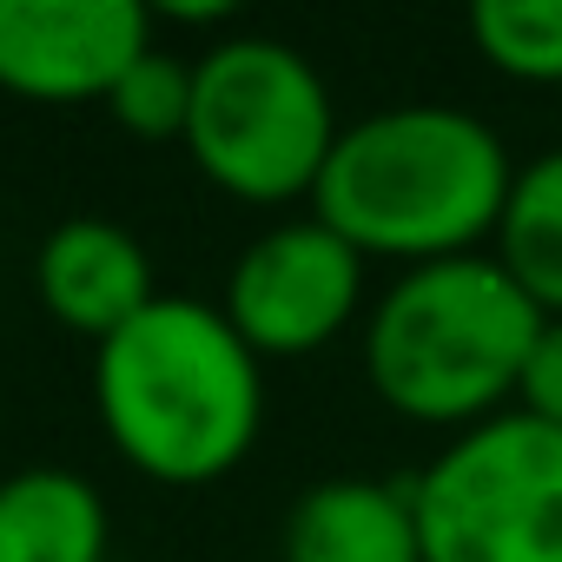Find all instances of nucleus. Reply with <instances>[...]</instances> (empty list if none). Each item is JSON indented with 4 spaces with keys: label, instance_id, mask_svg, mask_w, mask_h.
Returning a JSON list of instances; mask_svg holds the SVG:
<instances>
[{
    "label": "nucleus",
    "instance_id": "9b49d317",
    "mask_svg": "<svg viewBox=\"0 0 562 562\" xmlns=\"http://www.w3.org/2000/svg\"><path fill=\"white\" fill-rule=\"evenodd\" d=\"M490 258L522 285V299L542 318H562V146L516 166L503 225L490 238Z\"/></svg>",
    "mask_w": 562,
    "mask_h": 562
},
{
    "label": "nucleus",
    "instance_id": "39448f33",
    "mask_svg": "<svg viewBox=\"0 0 562 562\" xmlns=\"http://www.w3.org/2000/svg\"><path fill=\"white\" fill-rule=\"evenodd\" d=\"M411 490L424 562H562V430L529 411L457 430Z\"/></svg>",
    "mask_w": 562,
    "mask_h": 562
},
{
    "label": "nucleus",
    "instance_id": "f257e3e1",
    "mask_svg": "<svg viewBox=\"0 0 562 562\" xmlns=\"http://www.w3.org/2000/svg\"><path fill=\"white\" fill-rule=\"evenodd\" d=\"M509 186L516 159L483 113L404 100L338 133L312 192V218H325L364 258H397L411 271L483 251L503 225Z\"/></svg>",
    "mask_w": 562,
    "mask_h": 562
},
{
    "label": "nucleus",
    "instance_id": "ddd939ff",
    "mask_svg": "<svg viewBox=\"0 0 562 562\" xmlns=\"http://www.w3.org/2000/svg\"><path fill=\"white\" fill-rule=\"evenodd\" d=\"M106 113H113L126 133H139V139H172V133L186 139V120H192V60L146 47V54L113 80Z\"/></svg>",
    "mask_w": 562,
    "mask_h": 562
},
{
    "label": "nucleus",
    "instance_id": "1a4fd4ad",
    "mask_svg": "<svg viewBox=\"0 0 562 562\" xmlns=\"http://www.w3.org/2000/svg\"><path fill=\"white\" fill-rule=\"evenodd\" d=\"M285 562H424L411 476H325L285 516Z\"/></svg>",
    "mask_w": 562,
    "mask_h": 562
},
{
    "label": "nucleus",
    "instance_id": "f03ea898",
    "mask_svg": "<svg viewBox=\"0 0 562 562\" xmlns=\"http://www.w3.org/2000/svg\"><path fill=\"white\" fill-rule=\"evenodd\" d=\"M93 404L133 470L159 483H212L258 443L265 371L225 305L159 292L100 345Z\"/></svg>",
    "mask_w": 562,
    "mask_h": 562
},
{
    "label": "nucleus",
    "instance_id": "2eb2a0df",
    "mask_svg": "<svg viewBox=\"0 0 562 562\" xmlns=\"http://www.w3.org/2000/svg\"><path fill=\"white\" fill-rule=\"evenodd\" d=\"M159 14H166V21H192V27H205V21H232V0H166Z\"/></svg>",
    "mask_w": 562,
    "mask_h": 562
},
{
    "label": "nucleus",
    "instance_id": "6e6552de",
    "mask_svg": "<svg viewBox=\"0 0 562 562\" xmlns=\"http://www.w3.org/2000/svg\"><path fill=\"white\" fill-rule=\"evenodd\" d=\"M34 285H41V305L93 345H106L120 325H133L159 299L146 245L113 218H60L41 238Z\"/></svg>",
    "mask_w": 562,
    "mask_h": 562
},
{
    "label": "nucleus",
    "instance_id": "9d476101",
    "mask_svg": "<svg viewBox=\"0 0 562 562\" xmlns=\"http://www.w3.org/2000/svg\"><path fill=\"white\" fill-rule=\"evenodd\" d=\"M0 562H106V496L60 463L0 476Z\"/></svg>",
    "mask_w": 562,
    "mask_h": 562
},
{
    "label": "nucleus",
    "instance_id": "0eeeda50",
    "mask_svg": "<svg viewBox=\"0 0 562 562\" xmlns=\"http://www.w3.org/2000/svg\"><path fill=\"white\" fill-rule=\"evenodd\" d=\"M146 47L139 0H0V87L27 100H106Z\"/></svg>",
    "mask_w": 562,
    "mask_h": 562
},
{
    "label": "nucleus",
    "instance_id": "7ed1b4c3",
    "mask_svg": "<svg viewBox=\"0 0 562 562\" xmlns=\"http://www.w3.org/2000/svg\"><path fill=\"white\" fill-rule=\"evenodd\" d=\"M536 331L542 312L490 251L411 265L364 318V378L397 417L457 437L516 411Z\"/></svg>",
    "mask_w": 562,
    "mask_h": 562
},
{
    "label": "nucleus",
    "instance_id": "20e7f679",
    "mask_svg": "<svg viewBox=\"0 0 562 562\" xmlns=\"http://www.w3.org/2000/svg\"><path fill=\"white\" fill-rule=\"evenodd\" d=\"M338 106L325 74L271 34H232L192 60L186 146L212 186L251 205L312 199L338 146Z\"/></svg>",
    "mask_w": 562,
    "mask_h": 562
},
{
    "label": "nucleus",
    "instance_id": "423d86ee",
    "mask_svg": "<svg viewBox=\"0 0 562 562\" xmlns=\"http://www.w3.org/2000/svg\"><path fill=\"white\" fill-rule=\"evenodd\" d=\"M364 305V251L325 218L258 232L225 278V318L258 358H305L331 345Z\"/></svg>",
    "mask_w": 562,
    "mask_h": 562
},
{
    "label": "nucleus",
    "instance_id": "4468645a",
    "mask_svg": "<svg viewBox=\"0 0 562 562\" xmlns=\"http://www.w3.org/2000/svg\"><path fill=\"white\" fill-rule=\"evenodd\" d=\"M516 411H529V417L562 430V318H542L536 351H529L522 384H516Z\"/></svg>",
    "mask_w": 562,
    "mask_h": 562
},
{
    "label": "nucleus",
    "instance_id": "f8f14e48",
    "mask_svg": "<svg viewBox=\"0 0 562 562\" xmlns=\"http://www.w3.org/2000/svg\"><path fill=\"white\" fill-rule=\"evenodd\" d=\"M470 41L503 80L562 87V0H476Z\"/></svg>",
    "mask_w": 562,
    "mask_h": 562
}]
</instances>
